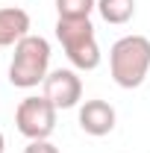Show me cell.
I'll use <instances>...</instances> for the list:
<instances>
[{
    "label": "cell",
    "mask_w": 150,
    "mask_h": 153,
    "mask_svg": "<svg viewBox=\"0 0 150 153\" xmlns=\"http://www.w3.org/2000/svg\"><path fill=\"white\" fill-rule=\"evenodd\" d=\"M109 74L121 88H138L150 74V38L147 36H121L109 50Z\"/></svg>",
    "instance_id": "6da1fadb"
},
{
    "label": "cell",
    "mask_w": 150,
    "mask_h": 153,
    "mask_svg": "<svg viewBox=\"0 0 150 153\" xmlns=\"http://www.w3.org/2000/svg\"><path fill=\"white\" fill-rule=\"evenodd\" d=\"M50 41L44 36H30L15 44V53L9 62V82L15 88H36L44 85L50 74Z\"/></svg>",
    "instance_id": "7a4b0ae2"
},
{
    "label": "cell",
    "mask_w": 150,
    "mask_h": 153,
    "mask_svg": "<svg viewBox=\"0 0 150 153\" xmlns=\"http://www.w3.org/2000/svg\"><path fill=\"white\" fill-rule=\"evenodd\" d=\"M56 38L76 71H94L100 65L103 53L94 36L91 18H56Z\"/></svg>",
    "instance_id": "3957f363"
},
{
    "label": "cell",
    "mask_w": 150,
    "mask_h": 153,
    "mask_svg": "<svg viewBox=\"0 0 150 153\" xmlns=\"http://www.w3.org/2000/svg\"><path fill=\"white\" fill-rule=\"evenodd\" d=\"M56 115H59V109L44 94H30L15 106V127L30 141L50 138L53 130H56Z\"/></svg>",
    "instance_id": "277c9868"
},
{
    "label": "cell",
    "mask_w": 150,
    "mask_h": 153,
    "mask_svg": "<svg viewBox=\"0 0 150 153\" xmlns=\"http://www.w3.org/2000/svg\"><path fill=\"white\" fill-rule=\"evenodd\" d=\"M44 97L56 109H74L82 100V79L76 68H56L44 79Z\"/></svg>",
    "instance_id": "5b68a950"
},
{
    "label": "cell",
    "mask_w": 150,
    "mask_h": 153,
    "mask_svg": "<svg viewBox=\"0 0 150 153\" xmlns=\"http://www.w3.org/2000/svg\"><path fill=\"white\" fill-rule=\"evenodd\" d=\"M79 130L85 135H94V138H103V135H109L115 130V124H118V112H115V106L109 100H100V97H94V100H85L82 106H79Z\"/></svg>",
    "instance_id": "8992f818"
},
{
    "label": "cell",
    "mask_w": 150,
    "mask_h": 153,
    "mask_svg": "<svg viewBox=\"0 0 150 153\" xmlns=\"http://www.w3.org/2000/svg\"><path fill=\"white\" fill-rule=\"evenodd\" d=\"M33 21L30 12L21 6H3L0 9V47H15L21 38L30 36Z\"/></svg>",
    "instance_id": "52a82bcc"
},
{
    "label": "cell",
    "mask_w": 150,
    "mask_h": 153,
    "mask_svg": "<svg viewBox=\"0 0 150 153\" xmlns=\"http://www.w3.org/2000/svg\"><path fill=\"white\" fill-rule=\"evenodd\" d=\"M97 12L100 18L112 27H121V24H130L132 15H135V0H97Z\"/></svg>",
    "instance_id": "ba28073f"
},
{
    "label": "cell",
    "mask_w": 150,
    "mask_h": 153,
    "mask_svg": "<svg viewBox=\"0 0 150 153\" xmlns=\"http://www.w3.org/2000/svg\"><path fill=\"white\" fill-rule=\"evenodd\" d=\"M59 18H91L97 0H53Z\"/></svg>",
    "instance_id": "9c48e42d"
},
{
    "label": "cell",
    "mask_w": 150,
    "mask_h": 153,
    "mask_svg": "<svg viewBox=\"0 0 150 153\" xmlns=\"http://www.w3.org/2000/svg\"><path fill=\"white\" fill-rule=\"evenodd\" d=\"M24 153H59V147L50 141V138H38V141H30Z\"/></svg>",
    "instance_id": "30bf717a"
},
{
    "label": "cell",
    "mask_w": 150,
    "mask_h": 153,
    "mask_svg": "<svg viewBox=\"0 0 150 153\" xmlns=\"http://www.w3.org/2000/svg\"><path fill=\"white\" fill-rule=\"evenodd\" d=\"M0 153H6V135L0 133Z\"/></svg>",
    "instance_id": "8fae6325"
},
{
    "label": "cell",
    "mask_w": 150,
    "mask_h": 153,
    "mask_svg": "<svg viewBox=\"0 0 150 153\" xmlns=\"http://www.w3.org/2000/svg\"><path fill=\"white\" fill-rule=\"evenodd\" d=\"M12 3H15V0H12Z\"/></svg>",
    "instance_id": "7c38bea8"
}]
</instances>
